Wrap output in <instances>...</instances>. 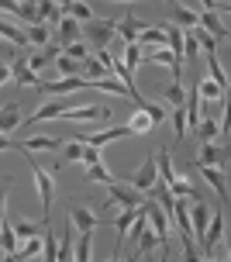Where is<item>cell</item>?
Returning a JSON list of instances; mask_svg holds the SVG:
<instances>
[{
    "instance_id": "obj_1",
    "label": "cell",
    "mask_w": 231,
    "mask_h": 262,
    "mask_svg": "<svg viewBox=\"0 0 231 262\" xmlns=\"http://www.w3.org/2000/svg\"><path fill=\"white\" fill-rule=\"evenodd\" d=\"M114 28H117V21H111V17H90L87 25H79V31H83V41L90 49H107L117 35Z\"/></svg>"
},
{
    "instance_id": "obj_2",
    "label": "cell",
    "mask_w": 231,
    "mask_h": 262,
    "mask_svg": "<svg viewBox=\"0 0 231 262\" xmlns=\"http://www.w3.org/2000/svg\"><path fill=\"white\" fill-rule=\"evenodd\" d=\"M31 180H35V190L41 196V221L52 224V193H55V186H52V176L45 172L41 162H31Z\"/></svg>"
},
{
    "instance_id": "obj_3",
    "label": "cell",
    "mask_w": 231,
    "mask_h": 262,
    "mask_svg": "<svg viewBox=\"0 0 231 262\" xmlns=\"http://www.w3.org/2000/svg\"><path fill=\"white\" fill-rule=\"evenodd\" d=\"M111 114H114V111H111V107H100V104L66 107V111H62V118L73 121V124H93V121H97V124H107V121H111Z\"/></svg>"
},
{
    "instance_id": "obj_4",
    "label": "cell",
    "mask_w": 231,
    "mask_h": 262,
    "mask_svg": "<svg viewBox=\"0 0 231 262\" xmlns=\"http://www.w3.org/2000/svg\"><path fill=\"white\" fill-rule=\"evenodd\" d=\"M224 238V210H218V214H211V221H207L204 228V238L197 242V249H200V255L204 259H211L214 252H218V242Z\"/></svg>"
},
{
    "instance_id": "obj_5",
    "label": "cell",
    "mask_w": 231,
    "mask_h": 262,
    "mask_svg": "<svg viewBox=\"0 0 231 262\" xmlns=\"http://www.w3.org/2000/svg\"><path fill=\"white\" fill-rule=\"evenodd\" d=\"M87 86H90V79H83V76H62L59 83H45V79H41L38 90H45L49 97H69V93L87 90Z\"/></svg>"
},
{
    "instance_id": "obj_6",
    "label": "cell",
    "mask_w": 231,
    "mask_h": 262,
    "mask_svg": "<svg viewBox=\"0 0 231 262\" xmlns=\"http://www.w3.org/2000/svg\"><path fill=\"white\" fill-rule=\"evenodd\" d=\"M107 190H111V200H114L117 207H138L141 200H145V193L141 190H135L131 183H107Z\"/></svg>"
},
{
    "instance_id": "obj_7",
    "label": "cell",
    "mask_w": 231,
    "mask_h": 262,
    "mask_svg": "<svg viewBox=\"0 0 231 262\" xmlns=\"http://www.w3.org/2000/svg\"><path fill=\"white\" fill-rule=\"evenodd\" d=\"M197 166H221V169H228V148L214 145V142H204L200 145V156H197Z\"/></svg>"
},
{
    "instance_id": "obj_8",
    "label": "cell",
    "mask_w": 231,
    "mask_h": 262,
    "mask_svg": "<svg viewBox=\"0 0 231 262\" xmlns=\"http://www.w3.org/2000/svg\"><path fill=\"white\" fill-rule=\"evenodd\" d=\"M155 180H159V169H155V152H152V156H149V159H145V162L138 166V172L131 176V186L145 193V190H149V186H152Z\"/></svg>"
},
{
    "instance_id": "obj_9",
    "label": "cell",
    "mask_w": 231,
    "mask_h": 262,
    "mask_svg": "<svg viewBox=\"0 0 231 262\" xmlns=\"http://www.w3.org/2000/svg\"><path fill=\"white\" fill-rule=\"evenodd\" d=\"M17 148L21 152H55V148H62V138H55V135H31Z\"/></svg>"
},
{
    "instance_id": "obj_10",
    "label": "cell",
    "mask_w": 231,
    "mask_h": 262,
    "mask_svg": "<svg viewBox=\"0 0 231 262\" xmlns=\"http://www.w3.org/2000/svg\"><path fill=\"white\" fill-rule=\"evenodd\" d=\"M145 210H149V214H145V217H149V228H152L155 235L169 238V214H166V210L159 207L155 200H145Z\"/></svg>"
},
{
    "instance_id": "obj_11",
    "label": "cell",
    "mask_w": 231,
    "mask_h": 262,
    "mask_svg": "<svg viewBox=\"0 0 231 262\" xmlns=\"http://www.w3.org/2000/svg\"><path fill=\"white\" fill-rule=\"evenodd\" d=\"M207 221H211V207H207L204 200L197 196V200H193V207H190V228H193V238H197V242L204 238Z\"/></svg>"
},
{
    "instance_id": "obj_12",
    "label": "cell",
    "mask_w": 231,
    "mask_h": 262,
    "mask_svg": "<svg viewBox=\"0 0 231 262\" xmlns=\"http://www.w3.org/2000/svg\"><path fill=\"white\" fill-rule=\"evenodd\" d=\"M200 176H204L207 183L218 190L221 200L228 204V169H221V166H218V169H214V166H200Z\"/></svg>"
},
{
    "instance_id": "obj_13",
    "label": "cell",
    "mask_w": 231,
    "mask_h": 262,
    "mask_svg": "<svg viewBox=\"0 0 231 262\" xmlns=\"http://www.w3.org/2000/svg\"><path fill=\"white\" fill-rule=\"evenodd\" d=\"M66 107H73V104H69V100H62V97H52L49 104H41V107H38V111H35V114H31L28 121H31V124H38V121H49V118H62V111H66Z\"/></svg>"
},
{
    "instance_id": "obj_14",
    "label": "cell",
    "mask_w": 231,
    "mask_h": 262,
    "mask_svg": "<svg viewBox=\"0 0 231 262\" xmlns=\"http://www.w3.org/2000/svg\"><path fill=\"white\" fill-rule=\"evenodd\" d=\"M41 245H45V238H41V235L21 238V242H17V249H14L7 259H35V255H41Z\"/></svg>"
},
{
    "instance_id": "obj_15",
    "label": "cell",
    "mask_w": 231,
    "mask_h": 262,
    "mask_svg": "<svg viewBox=\"0 0 231 262\" xmlns=\"http://www.w3.org/2000/svg\"><path fill=\"white\" fill-rule=\"evenodd\" d=\"M197 25L204 28L207 35H214L218 41L228 38V28H224V25L218 21V11H200V14H197Z\"/></svg>"
},
{
    "instance_id": "obj_16",
    "label": "cell",
    "mask_w": 231,
    "mask_h": 262,
    "mask_svg": "<svg viewBox=\"0 0 231 262\" xmlns=\"http://www.w3.org/2000/svg\"><path fill=\"white\" fill-rule=\"evenodd\" d=\"M17 124H21V104L11 100V104L0 107V135H11Z\"/></svg>"
},
{
    "instance_id": "obj_17",
    "label": "cell",
    "mask_w": 231,
    "mask_h": 262,
    "mask_svg": "<svg viewBox=\"0 0 231 262\" xmlns=\"http://www.w3.org/2000/svg\"><path fill=\"white\" fill-rule=\"evenodd\" d=\"M55 35H59V45H69V41L79 38V21L73 14H62L59 17V25H55Z\"/></svg>"
},
{
    "instance_id": "obj_18",
    "label": "cell",
    "mask_w": 231,
    "mask_h": 262,
    "mask_svg": "<svg viewBox=\"0 0 231 262\" xmlns=\"http://www.w3.org/2000/svg\"><path fill=\"white\" fill-rule=\"evenodd\" d=\"M69 224H73V228H79V231H93L100 221H97V214H93V210L76 207V204H73V207H69Z\"/></svg>"
},
{
    "instance_id": "obj_19",
    "label": "cell",
    "mask_w": 231,
    "mask_h": 262,
    "mask_svg": "<svg viewBox=\"0 0 231 262\" xmlns=\"http://www.w3.org/2000/svg\"><path fill=\"white\" fill-rule=\"evenodd\" d=\"M79 76L83 79H103V76H114V73H111V66H103L100 59L90 52V59H83V66H79Z\"/></svg>"
},
{
    "instance_id": "obj_20",
    "label": "cell",
    "mask_w": 231,
    "mask_h": 262,
    "mask_svg": "<svg viewBox=\"0 0 231 262\" xmlns=\"http://www.w3.org/2000/svg\"><path fill=\"white\" fill-rule=\"evenodd\" d=\"M197 14H200V11L183 7L180 0H173V14H169V17H173V25H176V28H186V31H190V28H197Z\"/></svg>"
},
{
    "instance_id": "obj_21",
    "label": "cell",
    "mask_w": 231,
    "mask_h": 262,
    "mask_svg": "<svg viewBox=\"0 0 231 262\" xmlns=\"http://www.w3.org/2000/svg\"><path fill=\"white\" fill-rule=\"evenodd\" d=\"M35 11H38V21H45V25H59V17H62V7L55 4V0H35Z\"/></svg>"
},
{
    "instance_id": "obj_22",
    "label": "cell",
    "mask_w": 231,
    "mask_h": 262,
    "mask_svg": "<svg viewBox=\"0 0 231 262\" xmlns=\"http://www.w3.org/2000/svg\"><path fill=\"white\" fill-rule=\"evenodd\" d=\"M11 73H14V79H17V83H21V86H41L38 73H35V69H28L25 55H21V59H17V62L11 66Z\"/></svg>"
},
{
    "instance_id": "obj_23",
    "label": "cell",
    "mask_w": 231,
    "mask_h": 262,
    "mask_svg": "<svg viewBox=\"0 0 231 262\" xmlns=\"http://www.w3.org/2000/svg\"><path fill=\"white\" fill-rule=\"evenodd\" d=\"M25 35H28V45H38V49H41V45H49V41H52V25L35 21V25H28Z\"/></svg>"
},
{
    "instance_id": "obj_24",
    "label": "cell",
    "mask_w": 231,
    "mask_h": 262,
    "mask_svg": "<svg viewBox=\"0 0 231 262\" xmlns=\"http://www.w3.org/2000/svg\"><path fill=\"white\" fill-rule=\"evenodd\" d=\"M0 38L11 41L14 49H17V45H28V35H25L17 25H14V21H7V17H0Z\"/></svg>"
},
{
    "instance_id": "obj_25",
    "label": "cell",
    "mask_w": 231,
    "mask_h": 262,
    "mask_svg": "<svg viewBox=\"0 0 231 262\" xmlns=\"http://www.w3.org/2000/svg\"><path fill=\"white\" fill-rule=\"evenodd\" d=\"M152 128H155V121L149 118V111H145V107H138V111L131 114V121H128V131H131V135H149Z\"/></svg>"
},
{
    "instance_id": "obj_26",
    "label": "cell",
    "mask_w": 231,
    "mask_h": 262,
    "mask_svg": "<svg viewBox=\"0 0 231 262\" xmlns=\"http://www.w3.org/2000/svg\"><path fill=\"white\" fill-rule=\"evenodd\" d=\"M141 28H145V21H138L135 14H128L124 21H117V28H114V31H117V35H121L124 41H135V38H138V31H141Z\"/></svg>"
},
{
    "instance_id": "obj_27",
    "label": "cell",
    "mask_w": 231,
    "mask_h": 262,
    "mask_svg": "<svg viewBox=\"0 0 231 262\" xmlns=\"http://www.w3.org/2000/svg\"><path fill=\"white\" fill-rule=\"evenodd\" d=\"M141 45V49H149V45H166V31L162 28H152V25H145L138 31V38H135Z\"/></svg>"
},
{
    "instance_id": "obj_28",
    "label": "cell",
    "mask_w": 231,
    "mask_h": 262,
    "mask_svg": "<svg viewBox=\"0 0 231 262\" xmlns=\"http://www.w3.org/2000/svg\"><path fill=\"white\" fill-rule=\"evenodd\" d=\"M90 245H93V231H79V242H73V259L90 262Z\"/></svg>"
},
{
    "instance_id": "obj_29",
    "label": "cell",
    "mask_w": 231,
    "mask_h": 262,
    "mask_svg": "<svg viewBox=\"0 0 231 262\" xmlns=\"http://www.w3.org/2000/svg\"><path fill=\"white\" fill-rule=\"evenodd\" d=\"M111 73H114V76L121 79V83H124L131 93H138V86H135V76H131V69L121 62V59H114V55H111Z\"/></svg>"
},
{
    "instance_id": "obj_30",
    "label": "cell",
    "mask_w": 231,
    "mask_h": 262,
    "mask_svg": "<svg viewBox=\"0 0 231 262\" xmlns=\"http://www.w3.org/2000/svg\"><path fill=\"white\" fill-rule=\"evenodd\" d=\"M193 135H197L200 142H214V138H218V118H204V121H197Z\"/></svg>"
},
{
    "instance_id": "obj_31",
    "label": "cell",
    "mask_w": 231,
    "mask_h": 262,
    "mask_svg": "<svg viewBox=\"0 0 231 262\" xmlns=\"http://www.w3.org/2000/svg\"><path fill=\"white\" fill-rule=\"evenodd\" d=\"M87 183H114V176L107 172V166L103 162H93V166H87Z\"/></svg>"
},
{
    "instance_id": "obj_32",
    "label": "cell",
    "mask_w": 231,
    "mask_h": 262,
    "mask_svg": "<svg viewBox=\"0 0 231 262\" xmlns=\"http://www.w3.org/2000/svg\"><path fill=\"white\" fill-rule=\"evenodd\" d=\"M197 55H200V45H197V38H193V31H186L183 28V62H197Z\"/></svg>"
},
{
    "instance_id": "obj_33",
    "label": "cell",
    "mask_w": 231,
    "mask_h": 262,
    "mask_svg": "<svg viewBox=\"0 0 231 262\" xmlns=\"http://www.w3.org/2000/svg\"><path fill=\"white\" fill-rule=\"evenodd\" d=\"M90 45H87V41L83 38H76V41H69V45H62V55H69V59H79V62H83V59H90Z\"/></svg>"
},
{
    "instance_id": "obj_34",
    "label": "cell",
    "mask_w": 231,
    "mask_h": 262,
    "mask_svg": "<svg viewBox=\"0 0 231 262\" xmlns=\"http://www.w3.org/2000/svg\"><path fill=\"white\" fill-rule=\"evenodd\" d=\"M55 262H73V224L59 238V255H55Z\"/></svg>"
},
{
    "instance_id": "obj_35",
    "label": "cell",
    "mask_w": 231,
    "mask_h": 262,
    "mask_svg": "<svg viewBox=\"0 0 231 262\" xmlns=\"http://www.w3.org/2000/svg\"><path fill=\"white\" fill-rule=\"evenodd\" d=\"M121 62L128 66L131 73L138 69V62H141V45H138V41H124V55H121Z\"/></svg>"
},
{
    "instance_id": "obj_36",
    "label": "cell",
    "mask_w": 231,
    "mask_h": 262,
    "mask_svg": "<svg viewBox=\"0 0 231 262\" xmlns=\"http://www.w3.org/2000/svg\"><path fill=\"white\" fill-rule=\"evenodd\" d=\"M197 93H200L204 100H218V97H224L228 90H221L214 79H197Z\"/></svg>"
},
{
    "instance_id": "obj_37",
    "label": "cell",
    "mask_w": 231,
    "mask_h": 262,
    "mask_svg": "<svg viewBox=\"0 0 231 262\" xmlns=\"http://www.w3.org/2000/svg\"><path fill=\"white\" fill-rule=\"evenodd\" d=\"M14 235H17V242H21V238H31V235H41V224H38V221H28V217H21V221L14 224Z\"/></svg>"
},
{
    "instance_id": "obj_38",
    "label": "cell",
    "mask_w": 231,
    "mask_h": 262,
    "mask_svg": "<svg viewBox=\"0 0 231 262\" xmlns=\"http://www.w3.org/2000/svg\"><path fill=\"white\" fill-rule=\"evenodd\" d=\"M55 66H59V73H62V76H79V66H83V62L59 52V55H55Z\"/></svg>"
},
{
    "instance_id": "obj_39",
    "label": "cell",
    "mask_w": 231,
    "mask_h": 262,
    "mask_svg": "<svg viewBox=\"0 0 231 262\" xmlns=\"http://www.w3.org/2000/svg\"><path fill=\"white\" fill-rule=\"evenodd\" d=\"M0 249H4V255H11L17 249V235H14L11 224H0Z\"/></svg>"
},
{
    "instance_id": "obj_40",
    "label": "cell",
    "mask_w": 231,
    "mask_h": 262,
    "mask_svg": "<svg viewBox=\"0 0 231 262\" xmlns=\"http://www.w3.org/2000/svg\"><path fill=\"white\" fill-rule=\"evenodd\" d=\"M66 14H73V17H76L79 25H87V21L93 17V11H90V4H87V0H73V4H69V11H66Z\"/></svg>"
},
{
    "instance_id": "obj_41",
    "label": "cell",
    "mask_w": 231,
    "mask_h": 262,
    "mask_svg": "<svg viewBox=\"0 0 231 262\" xmlns=\"http://www.w3.org/2000/svg\"><path fill=\"white\" fill-rule=\"evenodd\" d=\"M207 66H211V79L218 83L221 90H228V76H224V69L218 66V55H214V52H207Z\"/></svg>"
},
{
    "instance_id": "obj_42",
    "label": "cell",
    "mask_w": 231,
    "mask_h": 262,
    "mask_svg": "<svg viewBox=\"0 0 231 262\" xmlns=\"http://www.w3.org/2000/svg\"><path fill=\"white\" fill-rule=\"evenodd\" d=\"M173 128H176V142L186 138V107H173Z\"/></svg>"
},
{
    "instance_id": "obj_43",
    "label": "cell",
    "mask_w": 231,
    "mask_h": 262,
    "mask_svg": "<svg viewBox=\"0 0 231 262\" xmlns=\"http://www.w3.org/2000/svg\"><path fill=\"white\" fill-rule=\"evenodd\" d=\"M79 159H83V142L62 145V162H79Z\"/></svg>"
},
{
    "instance_id": "obj_44",
    "label": "cell",
    "mask_w": 231,
    "mask_h": 262,
    "mask_svg": "<svg viewBox=\"0 0 231 262\" xmlns=\"http://www.w3.org/2000/svg\"><path fill=\"white\" fill-rule=\"evenodd\" d=\"M166 100H169L173 107H180L183 100H186V86H183V83H173V86L166 90Z\"/></svg>"
},
{
    "instance_id": "obj_45",
    "label": "cell",
    "mask_w": 231,
    "mask_h": 262,
    "mask_svg": "<svg viewBox=\"0 0 231 262\" xmlns=\"http://www.w3.org/2000/svg\"><path fill=\"white\" fill-rule=\"evenodd\" d=\"M79 162H87V166H93V162H103L100 145H87V142H83V159H79Z\"/></svg>"
},
{
    "instance_id": "obj_46",
    "label": "cell",
    "mask_w": 231,
    "mask_h": 262,
    "mask_svg": "<svg viewBox=\"0 0 231 262\" xmlns=\"http://www.w3.org/2000/svg\"><path fill=\"white\" fill-rule=\"evenodd\" d=\"M55 255H59V242H55V235H49V238H45V245H41V259L55 262Z\"/></svg>"
},
{
    "instance_id": "obj_47",
    "label": "cell",
    "mask_w": 231,
    "mask_h": 262,
    "mask_svg": "<svg viewBox=\"0 0 231 262\" xmlns=\"http://www.w3.org/2000/svg\"><path fill=\"white\" fill-rule=\"evenodd\" d=\"M25 62H28V69H35V73H38V69H45V66H49L52 59H49V55H45V52H41V49H38V52H35V55H28Z\"/></svg>"
},
{
    "instance_id": "obj_48",
    "label": "cell",
    "mask_w": 231,
    "mask_h": 262,
    "mask_svg": "<svg viewBox=\"0 0 231 262\" xmlns=\"http://www.w3.org/2000/svg\"><path fill=\"white\" fill-rule=\"evenodd\" d=\"M145 111H149V118L155 121V124H162V121H166V111H162V104H149V100H145Z\"/></svg>"
},
{
    "instance_id": "obj_49",
    "label": "cell",
    "mask_w": 231,
    "mask_h": 262,
    "mask_svg": "<svg viewBox=\"0 0 231 262\" xmlns=\"http://www.w3.org/2000/svg\"><path fill=\"white\" fill-rule=\"evenodd\" d=\"M7 190H11V180L0 183V224H4V204H7Z\"/></svg>"
},
{
    "instance_id": "obj_50",
    "label": "cell",
    "mask_w": 231,
    "mask_h": 262,
    "mask_svg": "<svg viewBox=\"0 0 231 262\" xmlns=\"http://www.w3.org/2000/svg\"><path fill=\"white\" fill-rule=\"evenodd\" d=\"M11 79H14L11 66H4V62H0V86H4V83H11Z\"/></svg>"
},
{
    "instance_id": "obj_51",
    "label": "cell",
    "mask_w": 231,
    "mask_h": 262,
    "mask_svg": "<svg viewBox=\"0 0 231 262\" xmlns=\"http://www.w3.org/2000/svg\"><path fill=\"white\" fill-rule=\"evenodd\" d=\"M11 148H17V142H11V138L0 135V152H11Z\"/></svg>"
},
{
    "instance_id": "obj_52",
    "label": "cell",
    "mask_w": 231,
    "mask_h": 262,
    "mask_svg": "<svg viewBox=\"0 0 231 262\" xmlns=\"http://www.w3.org/2000/svg\"><path fill=\"white\" fill-rule=\"evenodd\" d=\"M14 52V45H11V41H4V38H0V59H4V55H11Z\"/></svg>"
},
{
    "instance_id": "obj_53",
    "label": "cell",
    "mask_w": 231,
    "mask_h": 262,
    "mask_svg": "<svg viewBox=\"0 0 231 262\" xmlns=\"http://www.w3.org/2000/svg\"><path fill=\"white\" fill-rule=\"evenodd\" d=\"M55 4H59V7H62V14L69 11V4H73V0H55Z\"/></svg>"
}]
</instances>
